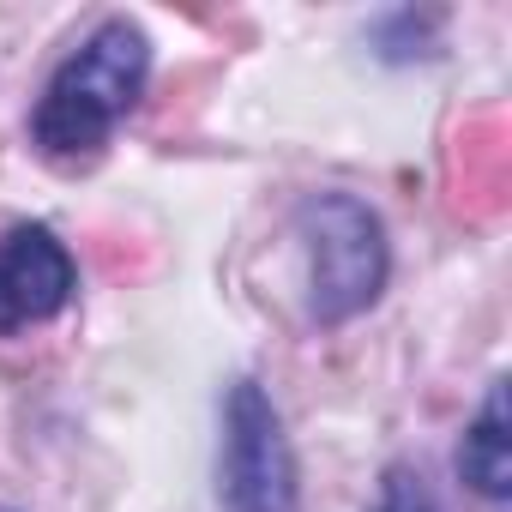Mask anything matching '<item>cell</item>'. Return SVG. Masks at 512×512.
<instances>
[{"mask_svg": "<svg viewBox=\"0 0 512 512\" xmlns=\"http://www.w3.org/2000/svg\"><path fill=\"white\" fill-rule=\"evenodd\" d=\"M0 512H7V506H0Z\"/></svg>", "mask_w": 512, "mask_h": 512, "instance_id": "cell-7", "label": "cell"}, {"mask_svg": "<svg viewBox=\"0 0 512 512\" xmlns=\"http://www.w3.org/2000/svg\"><path fill=\"white\" fill-rule=\"evenodd\" d=\"M458 476L482 494V500H506L512 488V440H506V380L488 386L476 422L458 440Z\"/></svg>", "mask_w": 512, "mask_h": 512, "instance_id": "cell-5", "label": "cell"}, {"mask_svg": "<svg viewBox=\"0 0 512 512\" xmlns=\"http://www.w3.org/2000/svg\"><path fill=\"white\" fill-rule=\"evenodd\" d=\"M296 235L308 253V320L314 326H344L380 302L386 272H392V247H386V223L368 199H356L344 187L302 193Z\"/></svg>", "mask_w": 512, "mask_h": 512, "instance_id": "cell-2", "label": "cell"}, {"mask_svg": "<svg viewBox=\"0 0 512 512\" xmlns=\"http://www.w3.org/2000/svg\"><path fill=\"white\" fill-rule=\"evenodd\" d=\"M374 512H440V500H434V488H428L422 470L392 464V470L380 476V500H374Z\"/></svg>", "mask_w": 512, "mask_h": 512, "instance_id": "cell-6", "label": "cell"}, {"mask_svg": "<svg viewBox=\"0 0 512 512\" xmlns=\"http://www.w3.org/2000/svg\"><path fill=\"white\" fill-rule=\"evenodd\" d=\"M217 500H223V512H302L296 446H290L284 416L260 380H235L223 392Z\"/></svg>", "mask_w": 512, "mask_h": 512, "instance_id": "cell-3", "label": "cell"}, {"mask_svg": "<svg viewBox=\"0 0 512 512\" xmlns=\"http://www.w3.org/2000/svg\"><path fill=\"white\" fill-rule=\"evenodd\" d=\"M145 79H151V37L133 19H103L49 73L37 115H31V145L61 169L97 163L115 127L139 109Z\"/></svg>", "mask_w": 512, "mask_h": 512, "instance_id": "cell-1", "label": "cell"}, {"mask_svg": "<svg viewBox=\"0 0 512 512\" xmlns=\"http://www.w3.org/2000/svg\"><path fill=\"white\" fill-rule=\"evenodd\" d=\"M79 290V266L49 223H13L0 235V338L55 320Z\"/></svg>", "mask_w": 512, "mask_h": 512, "instance_id": "cell-4", "label": "cell"}]
</instances>
